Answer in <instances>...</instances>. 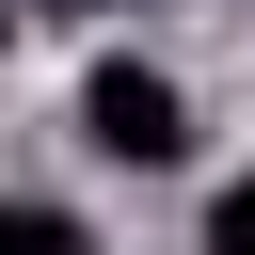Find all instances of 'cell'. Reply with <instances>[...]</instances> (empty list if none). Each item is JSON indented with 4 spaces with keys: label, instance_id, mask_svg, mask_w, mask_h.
Returning <instances> with one entry per match:
<instances>
[{
    "label": "cell",
    "instance_id": "obj_1",
    "mask_svg": "<svg viewBox=\"0 0 255 255\" xmlns=\"http://www.w3.org/2000/svg\"><path fill=\"white\" fill-rule=\"evenodd\" d=\"M80 143L128 159V175H175V159H191V96H175L159 64H96V80H80Z\"/></svg>",
    "mask_w": 255,
    "mask_h": 255
},
{
    "label": "cell",
    "instance_id": "obj_2",
    "mask_svg": "<svg viewBox=\"0 0 255 255\" xmlns=\"http://www.w3.org/2000/svg\"><path fill=\"white\" fill-rule=\"evenodd\" d=\"M0 255H96V239H80V207H32V191H0Z\"/></svg>",
    "mask_w": 255,
    "mask_h": 255
},
{
    "label": "cell",
    "instance_id": "obj_3",
    "mask_svg": "<svg viewBox=\"0 0 255 255\" xmlns=\"http://www.w3.org/2000/svg\"><path fill=\"white\" fill-rule=\"evenodd\" d=\"M207 255H255V175H239V191L207 207Z\"/></svg>",
    "mask_w": 255,
    "mask_h": 255
},
{
    "label": "cell",
    "instance_id": "obj_4",
    "mask_svg": "<svg viewBox=\"0 0 255 255\" xmlns=\"http://www.w3.org/2000/svg\"><path fill=\"white\" fill-rule=\"evenodd\" d=\"M16 16H80V0H16Z\"/></svg>",
    "mask_w": 255,
    "mask_h": 255
},
{
    "label": "cell",
    "instance_id": "obj_5",
    "mask_svg": "<svg viewBox=\"0 0 255 255\" xmlns=\"http://www.w3.org/2000/svg\"><path fill=\"white\" fill-rule=\"evenodd\" d=\"M0 16H16V0H0Z\"/></svg>",
    "mask_w": 255,
    "mask_h": 255
}]
</instances>
